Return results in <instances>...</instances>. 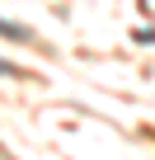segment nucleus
<instances>
[{"label": "nucleus", "mask_w": 155, "mask_h": 160, "mask_svg": "<svg viewBox=\"0 0 155 160\" xmlns=\"http://www.w3.org/2000/svg\"><path fill=\"white\" fill-rule=\"evenodd\" d=\"M5 38H19V42H24V38H28V28H19V24H10V19H5Z\"/></svg>", "instance_id": "1"}]
</instances>
